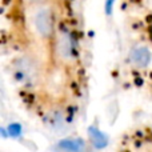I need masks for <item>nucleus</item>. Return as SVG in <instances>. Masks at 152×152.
<instances>
[{"label":"nucleus","mask_w":152,"mask_h":152,"mask_svg":"<svg viewBox=\"0 0 152 152\" xmlns=\"http://www.w3.org/2000/svg\"><path fill=\"white\" fill-rule=\"evenodd\" d=\"M31 7L32 10L29 12V24L32 32L42 40H48L53 37L56 27L53 10L47 3L31 5Z\"/></svg>","instance_id":"nucleus-1"},{"label":"nucleus","mask_w":152,"mask_h":152,"mask_svg":"<svg viewBox=\"0 0 152 152\" xmlns=\"http://www.w3.org/2000/svg\"><path fill=\"white\" fill-rule=\"evenodd\" d=\"M15 75L26 84H35L39 79V67L34 59L23 56L15 63Z\"/></svg>","instance_id":"nucleus-2"},{"label":"nucleus","mask_w":152,"mask_h":152,"mask_svg":"<svg viewBox=\"0 0 152 152\" xmlns=\"http://www.w3.org/2000/svg\"><path fill=\"white\" fill-rule=\"evenodd\" d=\"M55 53L61 63H69L75 55V45L71 34L61 31L55 37Z\"/></svg>","instance_id":"nucleus-3"},{"label":"nucleus","mask_w":152,"mask_h":152,"mask_svg":"<svg viewBox=\"0 0 152 152\" xmlns=\"http://www.w3.org/2000/svg\"><path fill=\"white\" fill-rule=\"evenodd\" d=\"M129 61L136 68H147L152 61V52L145 45H137L129 52Z\"/></svg>","instance_id":"nucleus-4"},{"label":"nucleus","mask_w":152,"mask_h":152,"mask_svg":"<svg viewBox=\"0 0 152 152\" xmlns=\"http://www.w3.org/2000/svg\"><path fill=\"white\" fill-rule=\"evenodd\" d=\"M48 0H24V3L28 5H37V4H43V3H47Z\"/></svg>","instance_id":"nucleus-5"}]
</instances>
